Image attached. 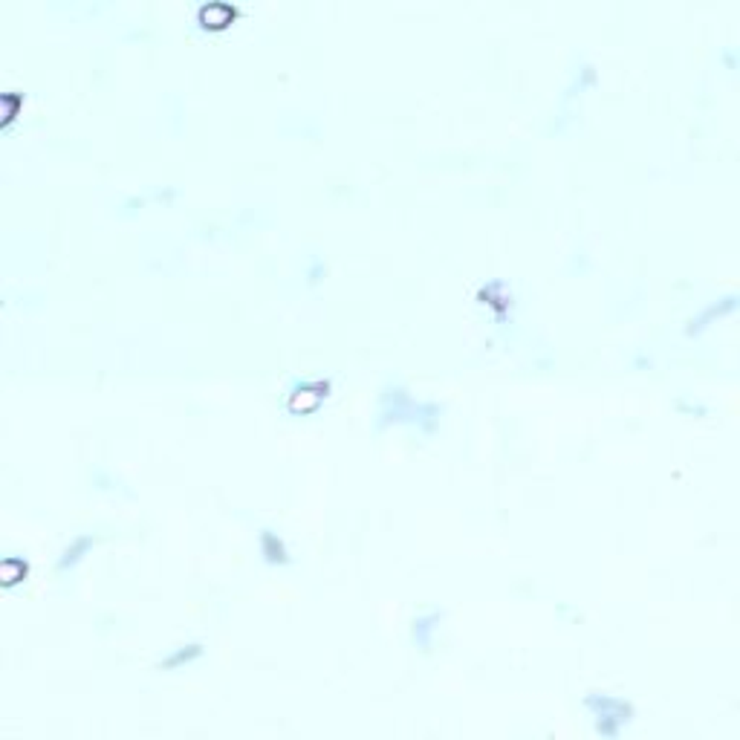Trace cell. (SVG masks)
<instances>
[{"label":"cell","instance_id":"obj_1","mask_svg":"<svg viewBox=\"0 0 740 740\" xmlns=\"http://www.w3.org/2000/svg\"><path fill=\"white\" fill-rule=\"evenodd\" d=\"M200 18L205 21V26L208 23L211 26H223V23H229L235 18V9L229 4H208V6L200 9Z\"/></svg>","mask_w":740,"mask_h":740}]
</instances>
